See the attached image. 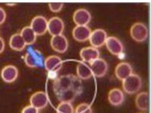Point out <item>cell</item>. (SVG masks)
<instances>
[{"label": "cell", "instance_id": "cell-1", "mask_svg": "<svg viewBox=\"0 0 151 113\" xmlns=\"http://www.w3.org/2000/svg\"><path fill=\"white\" fill-rule=\"evenodd\" d=\"M53 91L59 101L71 103L83 92V83L73 74L61 75L54 81Z\"/></svg>", "mask_w": 151, "mask_h": 113}, {"label": "cell", "instance_id": "cell-2", "mask_svg": "<svg viewBox=\"0 0 151 113\" xmlns=\"http://www.w3.org/2000/svg\"><path fill=\"white\" fill-rule=\"evenodd\" d=\"M142 87V80L139 75L132 73L129 77L122 81V88L128 94H133L138 92Z\"/></svg>", "mask_w": 151, "mask_h": 113}, {"label": "cell", "instance_id": "cell-3", "mask_svg": "<svg viewBox=\"0 0 151 113\" xmlns=\"http://www.w3.org/2000/svg\"><path fill=\"white\" fill-rule=\"evenodd\" d=\"M147 26L141 22L134 23L130 29V35L132 39L137 42H143L148 37Z\"/></svg>", "mask_w": 151, "mask_h": 113}, {"label": "cell", "instance_id": "cell-4", "mask_svg": "<svg viewBox=\"0 0 151 113\" xmlns=\"http://www.w3.org/2000/svg\"><path fill=\"white\" fill-rule=\"evenodd\" d=\"M24 61L26 65L31 68L39 67L42 64L43 56L40 51L32 48L27 52Z\"/></svg>", "mask_w": 151, "mask_h": 113}, {"label": "cell", "instance_id": "cell-5", "mask_svg": "<svg viewBox=\"0 0 151 113\" xmlns=\"http://www.w3.org/2000/svg\"><path fill=\"white\" fill-rule=\"evenodd\" d=\"M29 26L34 31L36 36H42L48 31V21L43 16H36L31 21Z\"/></svg>", "mask_w": 151, "mask_h": 113}, {"label": "cell", "instance_id": "cell-6", "mask_svg": "<svg viewBox=\"0 0 151 113\" xmlns=\"http://www.w3.org/2000/svg\"><path fill=\"white\" fill-rule=\"evenodd\" d=\"M30 105L37 109L45 108L48 103V95L44 91H37L31 95L29 98Z\"/></svg>", "mask_w": 151, "mask_h": 113}, {"label": "cell", "instance_id": "cell-7", "mask_svg": "<svg viewBox=\"0 0 151 113\" xmlns=\"http://www.w3.org/2000/svg\"><path fill=\"white\" fill-rule=\"evenodd\" d=\"M107 34L106 31L102 29H96L94 31H91V36L89 37V41L91 46L95 48H101L105 44Z\"/></svg>", "mask_w": 151, "mask_h": 113}, {"label": "cell", "instance_id": "cell-8", "mask_svg": "<svg viewBox=\"0 0 151 113\" xmlns=\"http://www.w3.org/2000/svg\"><path fill=\"white\" fill-rule=\"evenodd\" d=\"M92 75L95 77L101 78L106 75L108 70V64L104 59L98 58L91 63L90 66Z\"/></svg>", "mask_w": 151, "mask_h": 113}, {"label": "cell", "instance_id": "cell-9", "mask_svg": "<svg viewBox=\"0 0 151 113\" xmlns=\"http://www.w3.org/2000/svg\"><path fill=\"white\" fill-rule=\"evenodd\" d=\"M105 45H106V48L112 54L119 56L122 54L123 52V45L118 38L114 37V36H109L105 41Z\"/></svg>", "mask_w": 151, "mask_h": 113}, {"label": "cell", "instance_id": "cell-10", "mask_svg": "<svg viewBox=\"0 0 151 113\" xmlns=\"http://www.w3.org/2000/svg\"><path fill=\"white\" fill-rule=\"evenodd\" d=\"M45 69L51 73H56L61 69L63 67V61L58 56L52 55L48 56L44 60Z\"/></svg>", "mask_w": 151, "mask_h": 113}, {"label": "cell", "instance_id": "cell-11", "mask_svg": "<svg viewBox=\"0 0 151 113\" xmlns=\"http://www.w3.org/2000/svg\"><path fill=\"white\" fill-rule=\"evenodd\" d=\"M64 29V23L61 18L53 17L48 21V31L52 36L61 35Z\"/></svg>", "mask_w": 151, "mask_h": 113}, {"label": "cell", "instance_id": "cell-12", "mask_svg": "<svg viewBox=\"0 0 151 113\" xmlns=\"http://www.w3.org/2000/svg\"><path fill=\"white\" fill-rule=\"evenodd\" d=\"M73 20L77 26H87L91 20L90 12L85 9H79L74 12Z\"/></svg>", "mask_w": 151, "mask_h": 113}, {"label": "cell", "instance_id": "cell-13", "mask_svg": "<svg viewBox=\"0 0 151 113\" xmlns=\"http://www.w3.org/2000/svg\"><path fill=\"white\" fill-rule=\"evenodd\" d=\"M50 43L52 49L58 53H64L68 48V41L63 34L52 36Z\"/></svg>", "mask_w": 151, "mask_h": 113}, {"label": "cell", "instance_id": "cell-14", "mask_svg": "<svg viewBox=\"0 0 151 113\" xmlns=\"http://www.w3.org/2000/svg\"><path fill=\"white\" fill-rule=\"evenodd\" d=\"M1 77L5 82H14L18 77V69L13 65L5 66L1 71Z\"/></svg>", "mask_w": 151, "mask_h": 113}, {"label": "cell", "instance_id": "cell-15", "mask_svg": "<svg viewBox=\"0 0 151 113\" xmlns=\"http://www.w3.org/2000/svg\"><path fill=\"white\" fill-rule=\"evenodd\" d=\"M91 30L88 26H76L73 29V36L76 41L83 42L89 39Z\"/></svg>", "mask_w": 151, "mask_h": 113}, {"label": "cell", "instance_id": "cell-16", "mask_svg": "<svg viewBox=\"0 0 151 113\" xmlns=\"http://www.w3.org/2000/svg\"><path fill=\"white\" fill-rule=\"evenodd\" d=\"M79 54L83 62H88L91 64V62L99 58L100 51L98 48H95L92 46H88L81 49Z\"/></svg>", "mask_w": 151, "mask_h": 113}, {"label": "cell", "instance_id": "cell-17", "mask_svg": "<svg viewBox=\"0 0 151 113\" xmlns=\"http://www.w3.org/2000/svg\"><path fill=\"white\" fill-rule=\"evenodd\" d=\"M132 74V67L129 63L121 62L116 66L115 69V75L117 79L120 81L129 77Z\"/></svg>", "mask_w": 151, "mask_h": 113}, {"label": "cell", "instance_id": "cell-18", "mask_svg": "<svg viewBox=\"0 0 151 113\" xmlns=\"http://www.w3.org/2000/svg\"><path fill=\"white\" fill-rule=\"evenodd\" d=\"M125 99L123 91L119 88H113L109 91L108 101L112 106H119L122 105Z\"/></svg>", "mask_w": 151, "mask_h": 113}, {"label": "cell", "instance_id": "cell-19", "mask_svg": "<svg viewBox=\"0 0 151 113\" xmlns=\"http://www.w3.org/2000/svg\"><path fill=\"white\" fill-rule=\"evenodd\" d=\"M135 105L138 109L147 111L149 108V93L143 91L137 94L135 98Z\"/></svg>", "mask_w": 151, "mask_h": 113}, {"label": "cell", "instance_id": "cell-20", "mask_svg": "<svg viewBox=\"0 0 151 113\" xmlns=\"http://www.w3.org/2000/svg\"><path fill=\"white\" fill-rule=\"evenodd\" d=\"M9 45L11 48H12L14 51H21L25 48L26 47V43L23 39L20 33H15V34L12 35V37L10 38L9 40Z\"/></svg>", "mask_w": 151, "mask_h": 113}, {"label": "cell", "instance_id": "cell-21", "mask_svg": "<svg viewBox=\"0 0 151 113\" xmlns=\"http://www.w3.org/2000/svg\"><path fill=\"white\" fill-rule=\"evenodd\" d=\"M76 73H77V77L80 79H88L92 76V72H91L90 67L83 61L79 62L76 67Z\"/></svg>", "mask_w": 151, "mask_h": 113}, {"label": "cell", "instance_id": "cell-22", "mask_svg": "<svg viewBox=\"0 0 151 113\" xmlns=\"http://www.w3.org/2000/svg\"><path fill=\"white\" fill-rule=\"evenodd\" d=\"M20 34L26 43V45H32L36 41L37 36L29 26L23 28Z\"/></svg>", "mask_w": 151, "mask_h": 113}, {"label": "cell", "instance_id": "cell-23", "mask_svg": "<svg viewBox=\"0 0 151 113\" xmlns=\"http://www.w3.org/2000/svg\"><path fill=\"white\" fill-rule=\"evenodd\" d=\"M57 113H74V108L70 102H60L57 106Z\"/></svg>", "mask_w": 151, "mask_h": 113}, {"label": "cell", "instance_id": "cell-24", "mask_svg": "<svg viewBox=\"0 0 151 113\" xmlns=\"http://www.w3.org/2000/svg\"><path fill=\"white\" fill-rule=\"evenodd\" d=\"M74 113H92V109L89 104L83 103L76 106Z\"/></svg>", "mask_w": 151, "mask_h": 113}, {"label": "cell", "instance_id": "cell-25", "mask_svg": "<svg viewBox=\"0 0 151 113\" xmlns=\"http://www.w3.org/2000/svg\"><path fill=\"white\" fill-rule=\"evenodd\" d=\"M48 7L52 12L56 13V12L60 11V10L63 9L64 3H62V2H50V3H48Z\"/></svg>", "mask_w": 151, "mask_h": 113}, {"label": "cell", "instance_id": "cell-26", "mask_svg": "<svg viewBox=\"0 0 151 113\" xmlns=\"http://www.w3.org/2000/svg\"><path fill=\"white\" fill-rule=\"evenodd\" d=\"M21 113H39V109L29 105V106L24 107Z\"/></svg>", "mask_w": 151, "mask_h": 113}, {"label": "cell", "instance_id": "cell-27", "mask_svg": "<svg viewBox=\"0 0 151 113\" xmlns=\"http://www.w3.org/2000/svg\"><path fill=\"white\" fill-rule=\"evenodd\" d=\"M6 19V13L2 8L0 7V25L5 22Z\"/></svg>", "mask_w": 151, "mask_h": 113}, {"label": "cell", "instance_id": "cell-28", "mask_svg": "<svg viewBox=\"0 0 151 113\" xmlns=\"http://www.w3.org/2000/svg\"><path fill=\"white\" fill-rule=\"evenodd\" d=\"M5 49V41L2 37H0V54L2 53Z\"/></svg>", "mask_w": 151, "mask_h": 113}, {"label": "cell", "instance_id": "cell-29", "mask_svg": "<svg viewBox=\"0 0 151 113\" xmlns=\"http://www.w3.org/2000/svg\"><path fill=\"white\" fill-rule=\"evenodd\" d=\"M138 113H143V112H138Z\"/></svg>", "mask_w": 151, "mask_h": 113}]
</instances>
